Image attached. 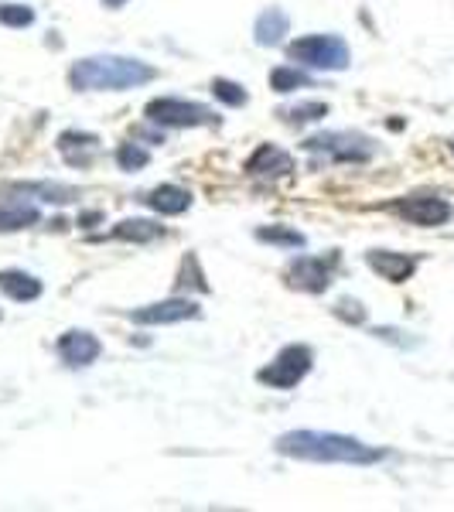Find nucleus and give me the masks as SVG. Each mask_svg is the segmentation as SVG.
<instances>
[{
    "mask_svg": "<svg viewBox=\"0 0 454 512\" xmlns=\"http://www.w3.org/2000/svg\"><path fill=\"white\" fill-rule=\"evenodd\" d=\"M0 291H4L11 301H38L41 297V280L24 274V270H0Z\"/></svg>",
    "mask_w": 454,
    "mask_h": 512,
    "instance_id": "dca6fc26",
    "label": "nucleus"
},
{
    "mask_svg": "<svg viewBox=\"0 0 454 512\" xmlns=\"http://www.w3.org/2000/svg\"><path fill=\"white\" fill-rule=\"evenodd\" d=\"M311 366H315V352H311V345H284V349L274 355V362L263 366L257 373V383L270 386V390L287 393L311 373Z\"/></svg>",
    "mask_w": 454,
    "mask_h": 512,
    "instance_id": "423d86ee",
    "label": "nucleus"
},
{
    "mask_svg": "<svg viewBox=\"0 0 454 512\" xmlns=\"http://www.w3.org/2000/svg\"><path fill=\"white\" fill-rule=\"evenodd\" d=\"M18 192L24 195H41V202H55V205H69L76 202L79 192L69 185H48V181H38V185H18Z\"/></svg>",
    "mask_w": 454,
    "mask_h": 512,
    "instance_id": "4be33fe9",
    "label": "nucleus"
},
{
    "mask_svg": "<svg viewBox=\"0 0 454 512\" xmlns=\"http://www.w3.org/2000/svg\"><path fill=\"white\" fill-rule=\"evenodd\" d=\"M277 117L284 123H315L321 117H328V103H321V99H301V103L280 106Z\"/></svg>",
    "mask_w": 454,
    "mask_h": 512,
    "instance_id": "6ab92c4d",
    "label": "nucleus"
},
{
    "mask_svg": "<svg viewBox=\"0 0 454 512\" xmlns=\"http://www.w3.org/2000/svg\"><path fill=\"white\" fill-rule=\"evenodd\" d=\"M366 263L376 270L383 280H390V284H407L410 277H414L417 270V256L410 253H393V250H369L366 253Z\"/></svg>",
    "mask_w": 454,
    "mask_h": 512,
    "instance_id": "f8f14e48",
    "label": "nucleus"
},
{
    "mask_svg": "<svg viewBox=\"0 0 454 512\" xmlns=\"http://www.w3.org/2000/svg\"><path fill=\"white\" fill-rule=\"evenodd\" d=\"M257 239L260 243H270V246H284V250H301V246L308 243L304 233H297L291 226H260Z\"/></svg>",
    "mask_w": 454,
    "mask_h": 512,
    "instance_id": "412c9836",
    "label": "nucleus"
},
{
    "mask_svg": "<svg viewBox=\"0 0 454 512\" xmlns=\"http://www.w3.org/2000/svg\"><path fill=\"white\" fill-rule=\"evenodd\" d=\"M373 335H376V338H383V342H396V345H417L414 338H400L403 332H396V328H376Z\"/></svg>",
    "mask_w": 454,
    "mask_h": 512,
    "instance_id": "bb28decb",
    "label": "nucleus"
},
{
    "mask_svg": "<svg viewBox=\"0 0 454 512\" xmlns=\"http://www.w3.org/2000/svg\"><path fill=\"white\" fill-rule=\"evenodd\" d=\"M144 202L151 205L158 216H181V212L192 209V192L181 185H158L154 192L144 195Z\"/></svg>",
    "mask_w": 454,
    "mask_h": 512,
    "instance_id": "4468645a",
    "label": "nucleus"
},
{
    "mask_svg": "<svg viewBox=\"0 0 454 512\" xmlns=\"http://www.w3.org/2000/svg\"><path fill=\"white\" fill-rule=\"evenodd\" d=\"M291 171H294V158L274 144H260L257 151L246 158V175H253V178H287Z\"/></svg>",
    "mask_w": 454,
    "mask_h": 512,
    "instance_id": "9b49d317",
    "label": "nucleus"
},
{
    "mask_svg": "<svg viewBox=\"0 0 454 512\" xmlns=\"http://www.w3.org/2000/svg\"><path fill=\"white\" fill-rule=\"evenodd\" d=\"M448 147H451V154H454V137H451V144H448Z\"/></svg>",
    "mask_w": 454,
    "mask_h": 512,
    "instance_id": "c85d7f7f",
    "label": "nucleus"
},
{
    "mask_svg": "<svg viewBox=\"0 0 454 512\" xmlns=\"http://www.w3.org/2000/svg\"><path fill=\"white\" fill-rule=\"evenodd\" d=\"M212 96H216L219 103L233 106V110L250 103V93H246V89L239 86V82H233V79H216V82H212Z\"/></svg>",
    "mask_w": 454,
    "mask_h": 512,
    "instance_id": "b1692460",
    "label": "nucleus"
},
{
    "mask_svg": "<svg viewBox=\"0 0 454 512\" xmlns=\"http://www.w3.org/2000/svg\"><path fill=\"white\" fill-rule=\"evenodd\" d=\"M41 219L38 205L31 202H0V233H18Z\"/></svg>",
    "mask_w": 454,
    "mask_h": 512,
    "instance_id": "f3484780",
    "label": "nucleus"
},
{
    "mask_svg": "<svg viewBox=\"0 0 454 512\" xmlns=\"http://www.w3.org/2000/svg\"><path fill=\"white\" fill-rule=\"evenodd\" d=\"M287 59L318 72H342L349 69L352 52L342 35H304L287 45Z\"/></svg>",
    "mask_w": 454,
    "mask_h": 512,
    "instance_id": "39448f33",
    "label": "nucleus"
},
{
    "mask_svg": "<svg viewBox=\"0 0 454 512\" xmlns=\"http://www.w3.org/2000/svg\"><path fill=\"white\" fill-rule=\"evenodd\" d=\"M304 151L315 154V168L325 164H366L376 154V140L359 130H325L304 140Z\"/></svg>",
    "mask_w": 454,
    "mask_h": 512,
    "instance_id": "7ed1b4c3",
    "label": "nucleus"
},
{
    "mask_svg": "<svg viewBox=\"0 0 454 512\" xmlns=\"http://www.w3.org/2000/svg\"><path fill=\"white\" fill-rule=\"evenodd\" d=\"M335 318H342L345 325H362V321H366V308H362L359 301H352V297H342V301L335 304Z\"/></svg>",
    "mask_w": 454,
    "mask_h": 512,
    "instance_id": "a878e982",
    "label": "nucleus"
},
{
    "mask_svg": "<svg viewBox=\"0 0 454 512\" xmlns=\"http://www.w3.org/2000/svg\"><path fill=\"white\" fill-rule=\"evenodd\" d=\"M277 451L294 461H315V465H376L386 458L383 448L359 441L349 434L332 431H291L277 437Z\"/></svg>",
    "mask_w": 454,
    "mask_h": 512,
    "instance_id": "f257e3e1",
    "label": "nucleus"
},
{
    "mask_svg": "<svg viewBox=\"0 0 454 512\" xmlns=\"http://www.w3.org/2000/svg\"><path fill=\"white\" fill-rule=\"evenodd\" d=\"M338 260H342V256L335 250L325 256H297L284 270L287 287H294V291H301V294H325L335 280Z\"/></svg>",
    "mask_w": 454,
    "mask_h": 512,
    "instance_id": "0eeeda50",
    "label": "nucleus"
},
{
    "mask_svg": "<svg viewBox=\"0 0 454 512\" xmlns=\"http://www.w3.org/2000/svg\"><path fill=\"white\" fill-rule=\"evenodd\" d=\"M144 117L154 127H168V130H192V127H216L219 117L212 106L195 103V99H178V96H161L151 99L144 106Z\"/></svg>",
    "mask_w": 454,
    "mask_h": 512,
    "instance_id": "20e7f679",
    "label": "nucleus"
},
{
    "mask_svg": "<svg viewBox=\"0 0 454 512\" xmlns=\"http://www.w3.org/2000/svg\"><path fill=\"white\" fill-rule=\"evenodd\" d=\"M151 79H158V69L140 59H127V55H93L69 69V86L79 93H99V89L123 93V89H137Z\"/></svg>",
    "mask_w": 454,
    "mask_h": 512,
    "instance_id": "f03ea898",
    "label": "nucleus"
},
{
    "mask_svg": "<svg viewBox=\"0 0 454 512\" xmlns=\"http://www.w3.org/2000/svg\"><path fill=\"white\" fill-rule=\"evenodd\" d=\"M59 154L65 158V164H72V168H89L99 154V137L86 134V130H62Z\"/></svg>",
    "mask_w": 454,
    "mask_h": 512,
    "instance_id": "ddd939ff",
    "label": "nucleus"
},
{
    "mask_svg": "<svg viewBox=\"0 0 454 512\" xmlns=\"http://www.w3.org/2000/svg\"><path fill=\"white\" fill-rule=\"evenodd\" d=\"M127 0H103V7H123Z\"/></svg>",
    "mask_w": 454,
    "mask_h": 512,
    "instance_id": "cd10ccee",
    "label": "nucleus"
},
{
    "mask_svg": "<svg viewBox=\"0 0 454 512\" xmlns=\"http://www.w3.org/2000/svg\"><path fill=\"white\" fill-rule=\"evenodd\" d=\"M164 236V226L151 219H123L117 222V229L110 233V239H123V243H154Z\"/></svg>",
    "mask_w": 454,
    "mask_h": 512,
    "instance_id": "a211bd4d",
    "label": "nucleus"
},
{
    "mask_svg": "<svg viewBox=\"0 0 454 512\" xmlns=\"http://www.w3.org/2000/svg\"><path fill=\"white\" fill-rule=\"evenodd\" d=\"M287 31H291V18H287L280 7H267L257 18V24H253V38H257V45L263 48H277Z\"/></svg>",
    "mask_w": 454,
    "mask_h": 512,
    "instance_id": "2eb2a0df",
    "label": "nucleus"
},
{
    "mask_svg": "<svg viewBox=\"0 0 454 512\" xmlns=\"http://www.w3.org/2000/svg\"><path fill=\"white\" fill-rule=\"evenodd\" d=\"M390 212L400 219H407L410 226L434 229V226H444L454 209H451L448 198H441V195H407V198L390 202Z\"/></svg>",
    "mask_w": 454,
    "mask_h": 512,
    "instance_id": "6e6552de",
    "label": "nucleus"
},
{
    "mask_svg": "<svg viewBox=\"0 0 454 512\" xmlns=\"http://www.w3.org/2000/svg\"><path fill=\"white\" fill-rule=\"evenodd\" d=\"M198 315H202V308H198L192 297H168V301L130 311V321L134 325H178V321H192Z\"/></svg>",
    "mask_w": 454,
    "mask_h": 512,
    "instance_id": "1a4fd4ad",
    "label": "nucleus"
},
{
    "mask_svg": "<svg viewBox=\"0 0 454 512\" xmlns=\"http://www.w3.org/2000/svg\"><path fill=\"white\" fill-rule=\"evenodd\" d=\"M117 164L120 171H140L151 164V151L144 144H137V140H127V144L117 147Z\"/></svg>",
    "mask_w": 454,
    "mask_h": 512,
    "instance_id": "5701e85b",
    "label": "nucleus"
},
{
    "mask_svg": "<svg viewBox=\"0 0 454 512\" xmlns=\"http://www.w3.org/2000/svg\"><path fill=\"white\" fill-rule=\"evenodd\" d=\"M0 24L4 28H31L35 24V11L24 4H0Z\"/></svg>",
    "mask_w": 454,
    "mask_h": 512,
    "instance_id": "393cba45",
    "label": "nucleus"
},
{
    "mask_svg": "<svg viewBox=\"0 0 454 512\" xmlns=\"http://www.w3.org/2000/svg\"><path fill=\"white\" fill-rule=\"evenodd\" d=\"M55 352H59V359L65 366L82 369V366H93L99 355H103V345H99V338L93 332L72 328V332H65L59 342H55Z\"/></svg>",
    "mask_w": 454,
    "mask_h": 512,
    "instance_id": "9d476101",
    "label": "nucleus"
},
{
    "mask_svg": "<svg viewBox=\"0 0 454 512\" xmlns=\"http://www.w3.org/2000/svg\"><path fill=\"white\" fill-rule=\"evenodd\" d=\"M311 79L308 72H301V69H294V65H277L274 72H270V89L274 93H294V89H304V86H311Z\"/></svg>",
    "mask_w": 454,
    "mask_h": 512,
    "instance_id": "aec40b11",
    "label": "nucleus"
}]
</instances>
